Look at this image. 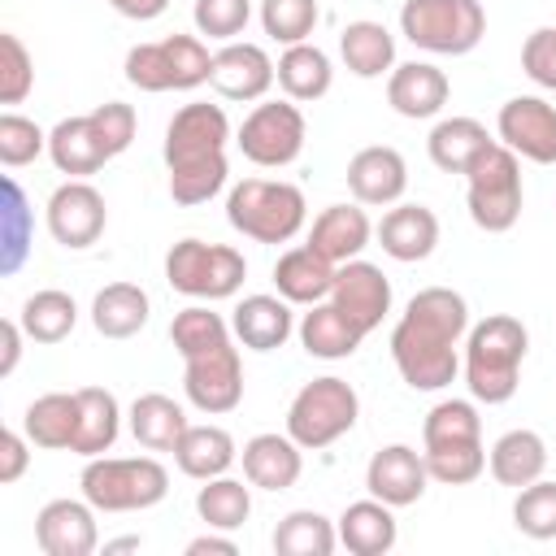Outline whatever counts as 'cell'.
Segmentation results:
<instances>
[{
    "label": "cell",
    "instance_id": "1f68e13d",
    "mask_svg": "<svg viewBox=\"0 0 556 556\" xmlns=\"http://www.w3.org/2000/svg\"><path fill=\"white\" fill-rule=\"evenodd\" d=\"M22 430L35 447H48V452H70L74 447V434H78V391H48L39 400L26 404L22 413Z\"/></svg>",
    "mask_w": 556,
    "mask_h": 556
},
{
    "label": "cell",
    "instance_id": "d590c367",
    "mask_svg": "<svg viewBox=\"0 0 556 556\" xmlns=\"http://www.w3.org/2000/svg\"><path fill=\"white\" fill-rule=\"evenodd\" d=\"M187 413L178 400L161 395V391H143L135 404H130V434L148 447V452H174L178 439L187 434Z\"/></svg>",
    "mask_w": 556,
    "mask_h": 556
},
{
    "label": "cell",
    "instance_id": "ba28073f",
    "mask_svg": "<svg viewBox=\"0 0 556 556\" xmlns=\"http://www.w3.org/2000/svg\"><path fill=\"white\" fill-rule=\"evenodd\" d=\"M400 35L434 56H465L486 35V9L478 0H404Z\"/></svg>",
    "mask_w": 556,
    "mask_h": 556
},
{
    "label": "cell",
    "instance_id": "277c9868",
    "mask_svg": "<svg viewBox=\"0 0 556 556\" xmlns=\"http://www.w3.org/2000/svg\"><path fill=\"white\" fill-rule=\"evenodd\" d=\"M421 456L434 482L465 486L486 469L482 417L473 400H439L421 421Z\"/></svg>",
    "mask_w": 556,
    "mask_h": 556
},
{
    "label": "cell",
    "instance_id": "7a4b0ae2",
    "mask_svg": "<svg viewBox=\"0 0 556 556\" xmlns=\"http://www.w3.org/2000/svg\"><path fill=\"white\" fill-rule=\"evenodd\" d=\"M226 143H230V117L222 104H182L165 126V169H169V195L174 204H204L226 187Z\"/></svg>",
    "mask_w": 556,
    "mask_h": 556
},
{
    "label": "cell",
    "instance_id": "5b68a950",
    "mask_svg": "<svg viewBox=\"0 0 556 556\" xmlns=\"http://www.w3.org/2000/svg\"><path fill=\"white\" fill-rule=\"evenodd\" d=\"M226 222L256 243H287L304 230L308 204L295 182L282 178H243L226 195Z\"/></svg>",
    "mask_w": 556,
    "mask_h": 556
},
{
    "label": "cell",
    "instance_id": "8fae6325",
    "mask_svg": "<svg viewBox=\"0 0 556 556\" xmlns=\"http://www.w3.org/2000/svg\"><path fill=\"white\" fill-rule=\"evenodd\" d=\"M248 278L243 252L230 243L178 239L165 256V282L187 300H230Z\"/></svg>",
    "mask_w": 556,
    "mask_h": 556
},
{
    "label": "cell",
    "instance_id": "8992f818",
    "mask_svg": "<svg viewBox=\"0 0 556 556\" xmlns=\"http://www.w3.org/2000/svg\"><path fill=\"white\" fill-rule=\"evenodd\" d=\"M78 486L96 513H139L165 500L169 473L156 456H91Z\"/></svg>",
    "mask_w": 556,
    "mask_h": 556
},
{
    "label": "cell",
    "instance_id": "f35d334b",
    "mask_svg": "<svg viewBox=\"0 0 556 556\" xmlns=\"http://www.w3.org/2000/svg\"><path fill=\"white\" fill-rule=\"evenodd\" d=\"M17 321H22V330H26L30 343H61V339H70V330L78 326V304H74L70 291L43 287V291H35V295L22 304Z\"/></svg>",
    "mask_w": 556,
    "mask_h": 556
},
{
    "label": "cell",
    "instance_id": "836d02e7",
    "mask_svg": "<svg viewBox=\"0 0 556 556\" xmlns=\"http://www.w3.org/2000/svg\"><path fill=\"white\" fill-rule=\"evenodd\" d=\"M330 83H334V65H330V56L317 43L304 39V43L282 48V56H278V87L287 91V100H295V104L321 100L330 91Z\"/></svg>",
    "mask_w": 556,
    "mask_h": 556
},
{
    "label": "cell",
    "instance_id": "4316f807",
    "mask_svg": "<svg viewBox=\"0 0 556 556\" xmlns=\"http://www.w3.org/2000/svg\"><path fill=\"white\" fill-rule=\"evenodd\" d=\"M230 330L243 348L252 352H274L291 339L295 321H291V300L282 295H243L230 313Z\"/></svg>",
    "mask_w": 556,
    "mask_h": 556
},
{
    "label": "cell",
    "instance_id": "ffe728a7",
    "mask_svg": "<svg viewBox=\"0 0 556 556\" xmlns=\"http://www.w3.org/2000/svg\"><path fill=\"white\" fill-rule=\"evenodd\" d=\"M330 300L369 334V330H378L382 317L391 313V282H387V274H382L374 261H361V256H356V261H343V265H339Z\"/></svg>",
    "mask_w": 556,
    "mask_h": 556
},
{
    "label": "cell",
    "instance_id": "d4e9b609",
    "mask_svg": "<svg viewBox=\"0 0 556 556\" xmlns=\"http://www.w3.org/2000/svg\"><path fill=\"white\" fill-rule=\"evenodd\" d=\"M374 235H378V243H382V252L391 261L413 265V261H426L434 252V243H439V217L426 204H395V208L382 213V222L374 226Z\"/></svg>",
    "mask_w": 556,
    "mask_h": 556
},
{
    "label": "cell",
    "instance_id": "7c38bea8",
    "mask_svg": "<svg viewBox=\"0 0 556 556\" xmlns=\"http://www.w3.org/2000/svg\"><path fill=\"white\" fill-rule=\"evenodd\" d=\"M308 126L295 100H261L235 130L239 152L261 169H282L304 152Z\"/></svg>",
    "mask_w": 556,
    "mask_h": 556
},
{
    "label": "cell",
    "instance_id": "ac0fdd59",
    "mask_svg": "<svg viewBox=\"0 0 556 556\" xmlns=\"http://www.w3.org/2000/svg\"><path fill=\"white\" fill-rule=\"evenodd\" d=\"M35 543L43 556H91L100 547L96 508L87 500H48L35 517Z\"/></svg>",
    "mask_w": 556,
    "mask_h": 556
},
{
    "label": "cell",
    "instance_id": "484cf974",
    "mask_svg": "<svg viewBox=\"0 0 556 556\" xmlns=\"http://www.w3.org/2000/svg\"><path fill=\"white\" fill-rule=\"evenodd\" d=\"M334 274H339L334 261H326L321 252H313L308 243H300V248H287V252L278 256V265H274V287H278V295L291 300V304H321V300H330V291H334Z\"/></svg>",
    "mask_w": 556,
    "mask_h": 556
},
{
    "label": "cell",
    "instance_id": "816d5d0a",
    "mask_svg": "<svg viewBox=\"0 0 556 556\" xmlns=\"http://www.w3.org/2000/svg\"><path fill=\"white\" fill-rule=\"evenodd\" d=\"M30 439H26V430H4L0 434V482L4 486H13L22 473H26V465H30Z\"/></svg>",
    "mask_w": 556,
    "mask_h": 556
},
{
    "label": "cell",
    "instance_id": "d6986e66",
    "mask_svg": "<svg viewBox=\"0 0 556 556\" xmlns=\"http://www.w3.org/2000/svg\"><path fill=\"white\" fill-rule=\"evenodd\" d=\"M408 187V165L395 148L387 143H369L361 148L352 161H348V191L356 204L365 208H387V204H400Z\"/></svg>",
    "mask_w": 556,
    "mask_h": 556
},
{
    "label": "cell",
    "instance_id": "7bdbcfd3",
    "mask_svg": "<svg viewBox=\"0 0 556 556\" xmlns=\"http://www.w3.org/2000/svg\"><path fill=\"white\" fill-rule=\"evenodd\" d=\"M230 334H235L230 321L222 313H213L208 304H187L169 321V343L178 348L182 361L195 356V352H204V348H213V343H222V339H230Z\"/></svg>",
    "mask_w": 556,
    "mask_h": 556
},
{
    "label": "cell",
    "instance_id": "9a60e30c",
    "mask_svg": "<svg viewBox=\"0 0 556 556\" xmlns=\"http://www.w3.org/2000/svg\"><path fill=\"white\" fill-rule=\"evenodd\" d=\"M495 135L504 148L534 165H556V104L543 96H513L495 113Z\"/></svg>",
    "mask_w": 556,
    "mask_h": 556
},
{
    "label": "cell",
    "instance_id": "30bf717a",
    "mask_svg": "<svg viewBox=\"0 0 556 556\" xmlns=\"http://www.w3.org/2000/svg\"><path fill=\"white\" fill-rule=\"evenodd\" d=\"M213 52L200 35H169L156 43H135L126 52V83L139 91H191L208 83Z\"/></svg>",
    "mask_w": 556,
    "mask_h": 556
},
{
    "label": "cell",
    "instance_id": "f546056e",
    "mask_svg": "<svg viewBox=\"0 0 556 556\" xmlns=\"http://www.w3.org/2000/svg\"><path fill=\"white\" fill-rule=\"evenodd\" d=\"M486 469H491V478L500 486H517V491L530 486L547 469V443H543V434H534V430H504L491 443V452H486Z\"/></svg>",
    "mask_w": 556,
    "mask_h": 556
},
{
    "label": "cell",
    "instance_id": "7dc6e473",
    "mask_svg": "<svg viewBox=\"0 0 556 556\" xmlns=\"http://www.w3.org/2000/svg\"><path fill=\"white\" fill-rule=\"evenodd\" d=\"M35 87V61L26 52V43L4 30L0 35V104H22Z\"/></svg>",
    "mask_w": 556,
    "mask_h": 556
},
{
    "label": "cell",
    "instance_id": "e0dca14e",
    "mask_svg": "<svg viewBox=\"0 0 556 556\" xmlns=\"http://www.w3.org/2000/svg\"><path fill=\"white\" fill-rule=\"evenodd\" d=\"M426 482H430V469H426V456L408 443H387L369 456L365 465V491L391 508H408L426 495Z\"/></svg>",
    "mask_w": 556,
    "mask_h": 556
},
{
    "label": "cell",
    "instance_id": "d6a6232c",
    "mask_svg": "<svg viewBox=\"0 0 556 556\" xmlns=\"http://www.w3.org/2000/svg\"><path fill=\"white\" fill-rule=\"evenodd\" d=\"M491 143L495 139L486 135V126L478 117H443V122H434L426 152L443 174H465Z\"/></svg>",
    "mask_w": 556,
    "mask_h": 556
},
{
    "label": "cell",
    "instance_id": "681fc988",
    "mask_svg": "<svg viewBox=\"0 0 556 556\" xmlns=\"http://www.w3.org/2000/svg\"><path fill=\"white\" fill-rule=\"evenodd\" d=\"M521 70L543 91H556V26H539L521 43Z\"/></svg>",
    "mask_w": 556,
    "mask_h": 556
},
{
    "label": "cell",
    "instance_id": "44dd1931",
    "mask_svg": "<svg viewBox=\"0 0 556 556\" xmlns=\"http://www.w3.org/2000/svg\"><path fill=\"white\" fill-rule=\"evenodd\" d=\"M452 96V83L439 65L430 61H404L387 74V104L408 117V122H426V117H439L443 104Z\"/></svg>",
    "mask_w": 556,
    "mask_h": 556
},
{
    "label": "cell",
    "instance_id": "e575fe53",
    "mask_svg": "<svg viewBox=\"0 0 556 556\" xmlns=\"http://www.w3.org/2000/svg\"><path fill=\"white\" fill-rule=\"evenodd\" d=\"M117 430H122V408H117V395L104 391V387H78V434H74V447L78 456H104L113 443H117Z\"/></svg>",
    "mask_w": 556,
    "mask_h": 556
},
{
    "label": "cell",
    "instance_id": "5bb4252c",
    "mask_svg": "<svg viewBox=\"0 0 556 556\" xmlns=\"http://www.w3.org/2000/svg\"><path fill=\"white\" fill-rule=\"evenodd\" d=\"M48 235L61 243V248H70V252H78V248H91L100 235H104V226H109V208H104V195L87 182V178H70V182H61L52 195H48Z\"/></svg>",
    "mask_w": 556,
    "mask_h": 556
},
{
    "label": "cell",
    "instance_id": "83f0119b",
    "mask_svg": "<svg viewBox=\"0 0 556 556\" xmlns=\"http://www.w3.org/2000/svg\"><path fill=\"white\" fill-rule=\"evenodd\" d=\"M295 330H300L304 352L317 356V361H343V356H352V352L361 348V339H365V330H361L334 300L308 304V313L300 317Z\"/></svg>",
    "mask_w": 556,
    "mask_h": 556
},
{
    "label": "cell",
    "instance_id": "b9f144b4",
    "mask_svg": "<svg viewBox=\"0 0 556 556\" xmlns=\"http://www.w3.org/2000/svg\"><path fill=\"white\" fill-rule=\"evenodd\" d=\"M195 513L208 530H239L248 517H252V482L243 486L239 478H208L200 491H195Z\"/></svg>",
    "mask_w": 556,
    "mask_h": 556
},
{
    "label": "cell",
    "instance_id": "7402d4cb",
    "mask_svg": "<svg viewBox=\"0 0 556 556\" xmlns=\"http://www.w3.org/2000/svg\"><path fill=\"white\" fill-rule=\"evenodd\" d=\"M48 156L61 174L70 178H91L96 169H104L113 161V148L104 139V130L96 126L91 113L83 117H61L52 130H48Z\"/></svg>",
    "mask_w": 556,
    "mask_h": 556
},
{
    "label": "cell",
    "instance_id": "52a82bcc",
    "mask_svg": "<svg viewBox=\"0 0 556 556\" xmlns=\"http://www.w3.org/2000/svg\"><path fill=\"white\" fill-rule=\"evenodd\" d=\"M521 156L513 148H504L500 139L465 169V204L478 230L486 235H504L517 226L521 217Z\"/></svg>",
    "mask_w": 556,
    "mask_h": 556
},
{
    "label": "cell",
    "instance_id": "f1b7e54d",
    "mask_svg": "<svg viewBox=\"0 0 556 556\" xmlns=\"http://www.w3.org/2000/svg\"><path fill=\"white\" fill-rule=\"evenodd\" d=\"M339 526V543L352 552V556H387L400 539V526H395V508L382 504V500H356L343 508V517L334 521Z\"/></svg>",
    "mask_w": 556,
    "mask_h": 556
},
{
    "label": "cell",
    "instance_id": "9f6ffc18",
    "mask_svg": "<svg viewBox=\"0 0 556 556\" xmlns=\"http://www.w3.org/2000/svg\"><path fill=\"white\" fill-rule=\"evenodd\" d=\"M130 547H139V539H113V543H104V552H130Z\"/></svg>",
    "mask_w": 556,
    "mask_h": 556
},
{
    "label": "cell",
    "instance_id": "f5cc1de1",
    "mask_svg": "<svg viewBox=\"0 0 556 556\" xmlns=\"http://www.w3.org/2000/svg\"><path fill=\"white\" fill-rule=\"evenodd\" d=\"M22 339H26L22 321L4 317V321H0V343H4V352H0V378H9V374L17 369V356H22Z\"/></svg>",
    "mask_w": 556,
    "mask_h": 556
},
{
    "label": "cell",
    "instance_id": "4fadbf2b",
    "mask_svg": "<svg viewBox=\"0 0 556 556\" xmlns=\"http://www.w3.org/2000/svg\"><path fill=\"white\" fill-rule=\"evenodd\" d=\"M182 391L191 400V408L208 413V417H222L230 408H239L243 400V361H239V348L235 339H222L195 356L182 361Z\"/></svg>",
    "mask_w": 556,
    "mask_h": 556
},
{
    "label": "cell",
    "instance_id": "ee69618b",
    "mask_svg": "<svg viewBox=\"0 0 556 556\" xmlns=\"http://www.w3.org/2000/svg\"><path fill=\"white\" fill-rule=\"evenodd\" d=\"M513 526L526 539H534V543L556 539V482L552 478H534L530 486L517 491V500H513Z\"/></svg>",
    "mask_w": 556,
    "mask_h": 556
},
{
    "label": "cell",
    "instance_id": "9c48e42d",
    "mask_svg": "<svg viewBox=\"0 0 556 556\" xmlns=\"http://www.w3.org/2000/svg\"><path fill=\"white\" fill-rule=\"evenodd\" d=\"M361 417V395L352 382L326 374L313 378L295 391L291 408H287V434L304 447V452H321L334 439H343Z\"/></svg>",
    "mask_w": 556,
    "mask_h": 556
},
{
    "label": "cell",
    "instance_id": "11a10c76",
    "mask_svg": "<svg viewBox=\"0 0 556 556\" xmlns=\"http://www.w3.org/2000/svg\"><path fill=\"white\" fill-rule=\"evenodd\" d=\"M109 4L130 22H152V17H161L169 9V0H109Z\"/></svg>",
    "mask_w": 556,
    "mask_h": 556
},
{
    "label": "cell",
    "instance_id": "74e56055",
    "mask_svg": "<svg viewBox=\"0 0 556 556\" xmlns=\"http://www.w3.org/2000/svg\"><path fill=\"white\" fill-rule=\"evenodd\" d=\"M339 56L356 78H382L395 70V35L382 22H348L339 35Z\"/></svg>",
    "mask_w": 556,
    "mask_h": 556
},
{
    "label": "cell",
    "instance_id": "60d3db41",
    "mask_svg": "<svg viewBox=\"0 0 556 556\" xmlns=\"http://www.w3.org/2000/svg\"><path fill=\"white\" fill-rule=\"evenodd\" d=\"M35 243V208L26 204V191L4 178V208H0V274H17L26 252Z\"/></svg>",
    "mask_w": 556,
    "mask_h": 556
},
{
    "label": "cell",
    "instance_id": "bcb514c9",
    "mask_svg": "<svg viewBox=\"0 0 556 556\" xmlns=\"http://www.w3.org/2000/svg\"><path fill=\"white\" fill-rule=\"evenodd\" d=\"M39 152H48V135L22 113H0V165L4 169H22Z\"/></svg>",
    "mask_w": 556,
    "mask_h": 556
},
{
    "label": "cell",
    "instance_id": "c3c4849f",
    "mask_svg": "<svg viewBox=\"0 0 556 556\" xmlns=\"http://www.w3.org/2000/svg\"><path fill=\"white\" fill-rule=\"evenodd\" d=\"M248 17H252V0H195V9H191L195 30L208 39H222V43L239 39Z\"/></svg>",
    "mask_w": 556,
    "mask_h": 556
},
{
    "label": "cell",
    "instance_id": "3957f363",
    "mask_svg": "<svg viewBox=\"0 0 556 556\" xmlns=\"http://www.w3.org/2000/svg\"><path fill=\"white\" fill-rule=\"evenodd\" d=\"M530 330L513 313H491L465 334V387L478 404H508L521 387V361Z\"/></svg>",
    "mask_w": 556,
    "mask_h": 556
},
{
    "label": "cell",
    "instance_id": "f6af8a7d",
    "mask_svg": "<svg viewBox=\"0 0 556 556\" xmlns=\"http://www.w3.org/2000/svg\"><path fill=\"white\" fill-rule=\"evenodd\" d=\"M317 17H321L317 0H261V30L282 48L304 43L313 35Z\"/></svg>",
    "mask_w": 556,
    "mask_h": 556
},
{
    "label": "cell",
    "instance_id": "8d00e7d4",
    "mask_svg": "<svg viewBox=\"0 0 556 556\" xmlns=\"http://www.w3.org/2000/svg\"><path fill=\"white\" fill-rule=\"evenodd\" d=\"M235 456H239V447H235L230 430H222V426H187V434H182L178 447H174L178 469H182L187 478H195V482L222 478V473L235 465Z\"/></svg>",
    "mask_w": 556,
    "mask_h": 556
},
{
    "label": "cell",
    "instance_id": "6da1fadb",
    "mask_svg": "<svg viewBox=\"0 0 556 556\" xmlns=\"http://www.w3.org/2000/svg\"><path fill=\"white\" fill-rule=\"evenodd\" d=\"M469 334V304L452 287H421L395 330H391V361L413 391H443L460 374V348Z\"/></svg>",
    "mask_w": 556,
    "mask_h": 556
},
{
    "label": "cell",
    "instance_id": "4dcf8cb0",
    "mask_svg": "<svg viewBox=\"0 0 556 556\" xmlns=\"http://www.w3.org/2000/svg\"><path fill=\"white\" fill-rule=\"evenodd\" d=\"M148 313H152V300H148V291L139 282H109L91 300V326L104 339L139 334L148 326Z\"/></svg>",
    "mask_w": 556,
    "mask_h": 556
},
{
    "label": "cell",
    "instance_id": "cb8c5ba5",
    "mask_svg": "<svg viewBox=\"0 0 556 556\" xmlns=\"http://www.w3.org/2000/svg\"><path fill=\"white\" fill-rule=\"evenodd\" d=\"M369 239H374V222L365 204H330L313 217V230H308V248L334 265L356 261L369 248Z\"/></svg>",
    "mask_w": 556,
    "mask_h": 556
},
{
    "label": "cell",
    "instance_id": "f907efd6",
    "mask_svg": "<svg viewBox=\"0 0 556 556\" xmlns=\"http://www.w3.org/2000/svg\"><path fill=\"white\" fill-rule=\"evenodd\" d=\"M91 117H96V126L104 130V139H109V148H113V156L130 148V139H135V126H139L130 104H122V100H109V104L91 109Z\"/></svg>",
    "mask_w": 556,
    "mask_h": 556
},
{
    "label": "cell",
    "instance_id": "2e32d148",
    "mask_svg": "<svg viewBox=\"0 0 556 556\" xmlns=\"http://www.w3.org/2000/svg\"><path fill=\"white\" fill-rule=\"evenodd\" d=\"M213 91L222 100H265V91L278 83V65L269 61V52L261 43L248 39H230L213 52V74H208Z\"/></svg>",
    "mask_w": 556,
    "mask_h": 556
},
{
    "label": "cell",
    "instance_id": "db71d44e",
    "mask_svg": "<svg viewBox=\"0 0 556 556\" xmlns=\"http://www.w3.org/2000/svg\"><path fill=\"white\" fill-rule=\"evenodd\" d=\"M235 556L239 552V543L235 539H226V530H208V534H200V539H191L187 543V556Z\"/></svg>",
    "mask_w": 556,
    "mask_h": 556
},
{
    "label": "cell",
    "instance_id": "ab89813d",
    "mask_svg": "<svg viewBox=\"0 0 556 556\" xmlns=\"http://www.w3.org/2000/svg\"><path fill=\"white\" fill-rule=\"evenodd\" d=\"M339 547V526L317 508H295L274 526L278 556H330Z\"/></svg>",
    "mask_w": 556,
    "mask_h": 556
},
{
    "label": "cell",
    "instance_id": "603a6c76",
    "mask_svg": "<svg viewBox=\"0 0 556 556\" xmlns=\"http://www.w3.org/2000/svg\"><path fill=\"white\" fill-rule=\"evenodd\" d=\"M300 452H304V447H300L291 434H274V430L252 434V439L243 443V452H239L243 478H248L252 486H261V491H287V486H295L300 473H304V456H300Z\"/></svg>",
    "mask_w": 556,
    "mask_h": 556
}]
</instances>
